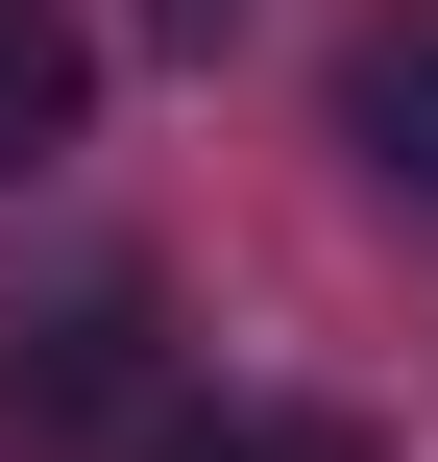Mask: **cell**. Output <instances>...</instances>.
Listing matches in <instances>:
<instances>
[{
    "instance_id": "obj_3",
    "label": "cell",
    "mask_w": 438,
    "mask_h": 462,
    "mask_svg": "<svg viewBox=\"0 0 438 462\" xmlns=\"http://www.w3.org/2000/svg\"><path fill=\"white\" fill-rule=\"evenodd\" d=\"M73 73H98V49H73L49 0H0V171H49V146H73Z\"/></svg>"
},
{
    "instance_id": "obj_2",
    "label": "cell",
    "mask_w": 438,
    "mask_h": 462,
    "mask_svg": "<svg viewBox=\"0 0 438 462\" xmlns=\"http://www.w3.org/2000/svg\"><path fill=\"white\" fill-rule=\"evenodd\" d=\"M341 146H366L390 195H438V0H390V24L341 49Z\"/></svg>"
},
{
    "instance_id": "obj_4",
    "label": "cell",
    "mask_w": 438,
    "mask_h": 462,
    "mask_svg": "<svg viewBox=\"0 0 438 462\" xmlns=\"http://www.w3.org/2000/svg\"><path fill=\"white\" fill-rule=\"evenodd\" d=\"M171 462H366V414H171Z\"/></svg>"
},
{
    "instance_id": "obj_1",
    "label": "cell",
    "mask_w": 438,
    "mask_h": 462,
    "mask_svg": "<svg viewBox=\"0 0 438 462\" xmlns=\"http://www.w3.org/2000/svg\"><path fill=\"white\" fill-rule=\"evenodd\" d=\"M0 462H171V390H146V292H49L0 317Z\"/></svg>"
},
{
    "instance_id": "obj_5",
    "label": "cell",
    "mask_w": 438,
    "mask_h": 462,
    "mask_svg": "<svg viewBox=\"0 0 438 462\" xmlns=\"http://www.w3.org/2000/svg\"><path fill=\"white\" fill-rule=\"evenodd\" d=\"M146 24H171V49H219V24H244V0H146Z\"/></svg>"
}]
</instances>
